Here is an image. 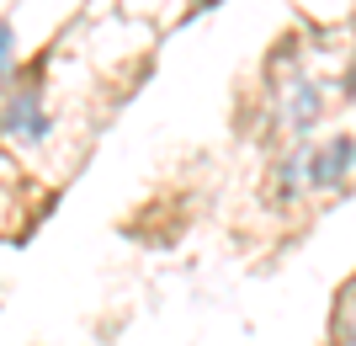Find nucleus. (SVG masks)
Returning a JSON list of instances; mask_svg holds the SVG:
<instances>
[{"label":"nucleus","mask_w":356,"mask_h":346,"mask_svg":"<svg viewBox=\"0 0 356 346\" xmlns=\"http://www.w3.org/2000/svg\"><path fill=\"white\" fill-rule=\"evenodd\" d=\"M0 128L11 139H43L48 134V112H43V102H38V91H16L11 102H6V112H0Z\"/></svg>","instance_id":"1"},{"label":"nucleus","mask_w":356,"mask_h":346,"mask_svg":"<svg viewBox=\"0 0 356 346\" xmlns=\"http://www.w3.org/2000/svg\"><path fill=\"white\" fill-rule=\"evenodd\" d=\"M303 171H309L314 187H335V181H346V171H351V134H341L335 144H325Z\"/></svg>","instance_id":"2"},{"label":"nucleus","mask_w":356,"mask_h":346,"mask_svg":"<svg viewBox=\"0 0 356 346\" xmlns=\"http://www.w3.org/2000/svg\"><path fill=\"white\" fill-rule=\"evenodd\" d=\"M11 48H16V27L0 22V80H11Z\"/></svg>","instance_id":"3"}]
</instances>
